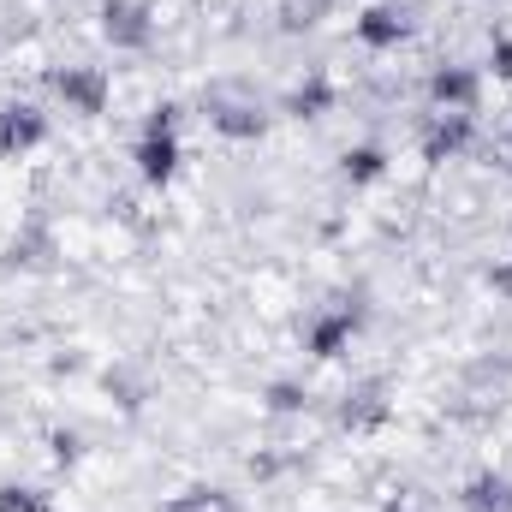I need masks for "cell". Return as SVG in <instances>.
<instances>
[{"instance_id": "cell-1", "label": "cell", "mask_w": 512, "mask_h": 512, "mask_svg": "<svg viewBox=\"0 0 512 512\" xmlns=\"http://www.w3.org/2000/svg\"><path fill=\"white\" fill-rule=\"evenodd\" d=\"M179 108L173 102H161L149 120H143V137H137V149H131V161H137V173H143V185H173L179 179V120H173Z\"/></svg>"}, {"instance_id": "cell-2", "label": "cell", "mask_w": 512, "mask_h": 512, "mask_svg": "<svg viewBox=\"0 0 512 512\" xmlns=\"http://www.w3.org/2000/svg\"><path fill=\"white\" fill-rule=\"evenodd\" d=\"M102 36L120 54H143L155 42V12L143 0H102Z\"/></svg>"}, {"instance_id": "cell-3", "label": "cell", "mask_w": 512, "mask_h": 512, "mask_svg": "<svg viewBox=\"0 0 512 512\" xmlns=\"http://www.w3.org/2000/svg\"><path fill=\"white\" fill-rule=\"evenodd\" d=\"M108 72L102 66H66V72H54V96L66 102V114H78V120H96L102 108H108Z\"/></svg>"}, {"instance_id": "cell-4", "label": "cell", "mask_w": 512, "mask_h": 512, "mask_svg": "<svg viewBox=\"0 0 512 512\" xmlns=\"http://www.w3.org/2000/svg\"><path fill=\"white\" fill-rule=\"evenodd\" d=\"M358 310H346V304H334V310H322V316H310V328H304V352L316 358V364H334L352 340H358Z\"/></svg>"}, {"instance_id": "cell-5", "label": "cell", "mask_w": 512, "mask_h": 512, "mask_svg": "<svg viewBox=\"0 0 512 512\" xmlns=\"http://www.w3.org/2000/svg\"><path fill=\"white\" fill-rule=\"evenodd\" d=\"M42 143H48V114L42 108H30V102H6L0 108V155L6 161H24Z\"/></svg>"}, {"instance_id": "cell-6", "label": "cell", "mask_w": 512, "mask_h": 512, "mask_svg": "<svg viewBox=\"0 0 512 512\" xmlns=\"http://www.w3.org/2000/svg\"><path fill=\"white\" fill-rule=\"evenodd\" d=\"M477 72L471 66H435L429 72V102L435 114H477Z\"/></svg>"}, {"instance_id": "cell-7", "label": "cell", "mask_w": 512, "mask_h": 512, "mask_svg": "<svg viewBox=\"0 0 512 512\" xmlns=\"http://www.w3.org/2000/svg\"><path fill=\"white\" fill-rule=\"evenodd\" d=\"M352 36H358L364 48L387 54V48H399V42L411 36V12H405V6H370V12L352 18Z\"/></svg>"}, {"instance_id": "cell-8", "label": "cell", "mask_w": 512, "mask_h": 512, "mask_svg": "<svg viewBox=\"0 0 512 512\" xmlns=\"http://www.w3.org/2000/svg\"><path fill=\"white\" fill-rule=\"evenodd\" d=\"M459 507H465V512H512V483L501 477V471H483V477H471V483H465Z\"/></svg>"}, {"instance_id": "cell-9", "label": "cell", "mask_w": 512, "mask_h": 512, "mask_svg": "<svg viewBox=\"0 0 512 512\" xmlns=\"http://www.w3.org/2000/svg\"><path fill=\"white\" fill-rule=\"evenodd\" d=\"M340 173H346V185H376V179H387V149H376V143L346 149L340 155Z\"/></svg>"}, {"instance_id": "cell-10", "label": "cell", "mask_w": 512, "mask_h": 512, "mask_svg": "<svg viewBox=\"0 0 512 512\" xmlns=\"http://www.w3.org/2000/svg\"><path fill=\"white\" fill-rule=\"evenodd\" d=\"M215 131L221 137H262V114L256 108H221L215 114Z\"/></svg>"}, {"instance_id": "cell-11", "label": "cell", "mask_w": 512, "mask_h": 512, "mask_svg": "<svg viewBox=\"0 0 512 512\" xmlns=\"http://www.w3.org/2000/svg\"><path fill=\"white\" fill-rule=\"evenodd\" d=\"M328 102H334V90H328L322 78H310V84L292 90V114H298V120H316V108H328Z\"/></svg>"}, {"instance_id": "cell-12", "label": "cell", "mask_w": 512, "mask_h": 512, "mask_svg": "<svg viewBox=\"0 0 512 512\" xmlns=\"http://www.w3.org/2000/svg\"><path fill=\"white\" fill-rule=\"evenodd\" d=\"M0 512H54V501H48L42 489H18V483H6V489H0Z\"/></svg>"}, {"instance_id": "cell-13", "label": "cell", "mask_w": 512, "mask_h": 512, "mask_svg": "<svg viewBox=\"0 0 512 512\" xmlns=\"http://www.w3.org/2000/svg\"><path fill=\"white\" fill-rule=\"evenodd\" d=\"M304 399H310V393H304L298 382H274V387H268V399H262V405L286 417V411H304Z\"/></svg>"}, {"instance_id": "cell-14", "label": "cell", "mask_w": 512, "mask_h": 512, "mask_svg": "<svg viewBox=\"0 0 512 512\" xmlns=\"http://www.w3.org/2000/svg\"><path fill=\"white\" fill-rule=\"evenodd\" d=\"M78 453H84L78 447V429H54V459L60 465H78Z\"/></svg>"}, {"instance_id": "cell-15", "label": "cell", "mask_w": 512, "mask_h": 512, "mask_svg": "<svg viewBox=\"0 0 512 512\" xmlns=\"http://www.w3.org/2000/svg\"><path fill=\"white\" fill-rule=\"evenodd\" d=\"M167 512H215V501H209V489H185L179 501H167Z\"/></svg>"}, {"instance_id": "cell-16", "label": "cell", "mask_w": 512, "mask_h": 512, "mask_svg": "<svg viewBox=\"0 0 512 512\" xmlns=\"http://www.w3.org/2000/svg\"><path fill=\"white\" fill-rule=\"evenodd\" d=\"M489 66H495V72L512 84V36H495V54H489Z\"/></svg>"}, {"instance_id": "cell-17", "label": "cell", "mask_w": 512, "mask_h": 512, "mask_svg": "<svg viewBox=\"0 0 512 512\" xmlns=\"http://www.w3.org/2000/svg\"><path fill=\"white\" fill-rule=\"evenodd\" d=\"M507 149H512V137H507Z\"/></svg>"}]
</instances>
